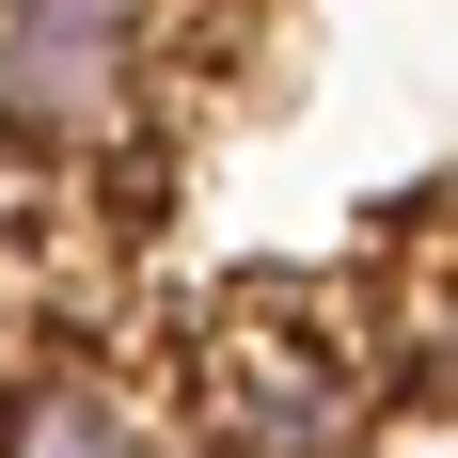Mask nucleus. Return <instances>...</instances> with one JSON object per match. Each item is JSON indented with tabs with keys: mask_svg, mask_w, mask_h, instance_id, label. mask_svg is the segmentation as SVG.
I'll use <instances>...</instances> for the list:
<instances>
[{
	"mask_svg": "<svg viewBox=\"0 0 458 458\" xmlns=\"http://www.w3.org/2000/svg\"><path fill=\"white\" fill-rule=\"evenodd\" d=\"M364 411H379V379L348 348V301L237 284L190 317V443L206 458H348Z\"/></svg>",
	"mask_w": 458,
	"mask_h": 458,
	"instance_id": "f257e3e1",
	"label": "nucleus"
},
{
	"mask_svg": "<svg viewBox=\"0 0 458 458\" xmlns=\"http://www.w3.org/2000/svg\"><path fill=\"white\" fill-rule=\"evenodd\" d=\"M0 458H174L158 411H142L127 364H95V348H16L0 379Z\"/></svg>",
	"mask_w": 458,
	"mask_h": 458,
	"instance_id": "f03ea898",
	"label": "nucleus"
},
{
	"mask_svg": "<svg viewBox=\"0 0 458 458\" xmlns=\"http://www.w3.org/2000/svg\"><path fill=\"white\" fill-rule=\"evenodd\" d=\"M64 206H80V174H64V158H32V142H0V301H16V284L47 269Z\"/></svg>",
	"mask_w": 458,
	"mask_h": 458,
	"instance_id": "7ed1b4c3",
	"label": "nucleus"
}]
</instances>
